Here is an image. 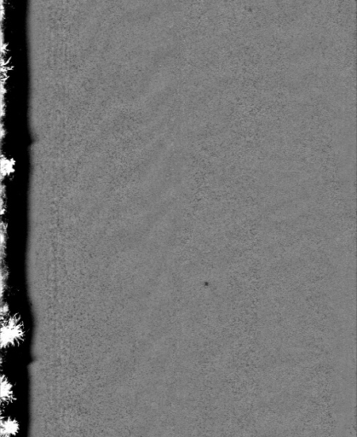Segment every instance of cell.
I'll return each instance as SVG.
<instances>
[{"label":"cell","mask_w":357,"mask_h":437,"mask_svg":"<svg viewBox=\"0 0 357 437\" xmlns=\"http://www.w3.org/2000/svg\"><path fill=\"white\" fill-rule=\"evenodd\" d=\"M14 398L13 385L7 377L3 376L1 378V402L3 404H10Z\"/></svg>","instance_id":"obj_2"},{"label":"cell","mask_w":357,"mask_h":437,"mask_svg":"<svg viewBox=\"0 0 357 437\" xmlns=\"http://www.w3.org/2000/svg\"><path fill=\"white\" fill-rule=\"evenodd\" d=\"M19 431V423L11 417L3 418L1 421V437H14Z\"/></svg>","instance_id":"obj_1"}]
</instances>
